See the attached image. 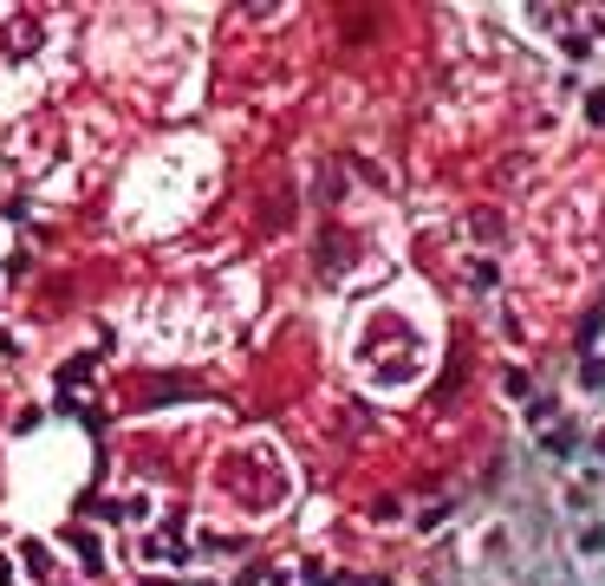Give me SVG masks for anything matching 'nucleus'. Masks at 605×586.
I'll return each instance as SVG.
<instances>
[{
	"label": "nucleus",
	"instance_id": "1",
	"mask_svg": "<svg viewBox=\"0 0 605 586\" xmlns=\"http://www.w3.org/2000/svg\"><path fill=\"white\" fill-rule=\"evenodd\" d=\"M20 554H26V574H40V580H53V561H46V547H33V541H26Z\"/></svg>",
	"mask_w": 605,
	"mask_h": 586
}]
</instances>
